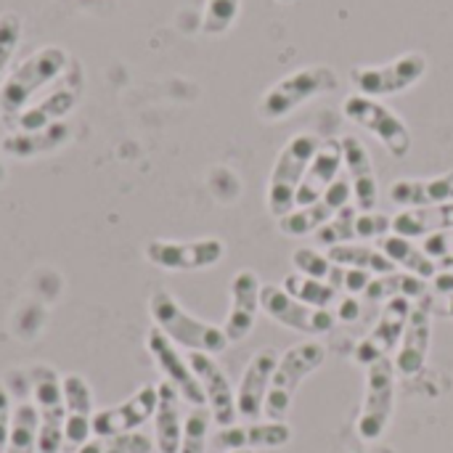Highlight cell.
<instances>
[{
    "instance_id": "6da1fadb",
    "label": "cell",
    "mask_w": 453,
    "mask_h": 453,
    "mask_svg": "<svg viewBox=\"0 0 453 453\" xmlns=\"http://www.w3.org/2000/svg\"><path fill=\"white\" fill-rule=\"evenodd\" d=\"M69 53L61 45H42L19 61L0 85V119L8 125L19 117L45 88H50L69 66Z\"/></svg>"
},
{
    "instance_id": "7a4b0ae2",
    "label": "cell",
    "mask_w": 453,
    "mask_h": 453,
    "mask_svg": "<svg viewBox=\"0 0 453 453\" xmlns=\"http://www.w3.org/2000/svg\"><path fill=\"white\" fill-rule=\"evenodd\" d=\"M149 313L154 326L178 348H186L188 353H207L218 356L231 342L223 332V326H215L210 321H202L191 316L167 289H157L149 297Z\"/></svg>"
},
{
    "instance_id": "3957f363",
    "label": "cell",
    "mask_w": 453,
    "mask_h": 453,
    "mask_svg": "<svg viewBox=\"0 0 453 453\" xmlns=\"http://www.w3.org/2000/svg\"><path fill=\"white\" fill-rule=\"evenodd\" d=\"M337 88H340V74L326 64H311L295 69L292 74L281 77L263 93V98L257 101V117L265 122L284 119L295 114L303 104L324 93H334Z\"/></svg>"
},
{
    "instance_id": "277c9868",
    "label": "cell",
    "mask_w": 453,
    "mask_h": 453,
    "mask_svg": "<svg viewBox=\"0 0 453 453\" xmlns=\"http://www.w3.org/2000/svg\"><path fill=\"white\" fill-rule=\"evenodd\" d=\"M321 141L313 133H297L292 135L284 149L279 151L271 178H268V191H265V204L273 218H284L297 207V188L305 178V170L319 151Z\"/></svg>"
},
{
    "instance_id": "5b68a950",
    "label": "cell",
    "mask_w": 453,
    "mask_h": 453,
    "mask_svg": "<svg viewBox=\"0 0 453 453\" xmlns=\"http://www.w3.org/2000/svg\"><path fill=\"white\" fill-rule=\"evenodd\" d=\"M326 361V348L321 342H300L295 348H289L284 356H279L273 380H271V390L265 398V409L263 414L271 422H284V417L292 409V401L300 390V385L316 372L321 369Z\"/></svg>"
},
{
    "instance_id": "8992f818",
    "label": "cell",
    "mask_w": 453,
    "mask_h": 453,
    "mask_svg": "<svg viewBox=\"0 0 453 453\" xmlns=\"http://www.w3.org/2000/svg\"><path fill=\"white\" fill-rule=\"evenodd\" d=\"M82 90H85V72L80 61L72 58L66 72L50 88H45V93L37 101H32L19 117H13L5 127L8 130H40L56 122H66V117L80 104Z\"/></svg>"
},
{
    "instance_id": "52a82bcc",
    "label": "cell",
    "mask_w": 453,
    "mask_h": 453,
    "mask_svg": "<svg viewBox=\"0 0 453 453\" xmlns=\"http://www.w3.org/2000/svg\"><path fill=\"white\" fill-rule=\"evenodd\" d=\"M27 388L35 398L40 417L37 427V453H61L64 443V393L61 374L48 364H35L24 372Z\"/></svg>"
},
{
    "instance_id": "ba28073f",
    "label": "cell",
    "mask_w": 453,
    "mask_h": 453,
    "mask_svg": "<svg viewBox=\"0 0 453 453\" xmlns=\"http://www.w3.org/2000/svg\"><path fill=\"white\" fill-rule=\"evenodd\" d=\"M427 56L419 50L401 53L398 58L388 64H364L350 69V82L361 96L369 98H385L411 90L425 74H427Z\"/></svg>"
},
{
    "instance_id": "9c48e42d",
    "label": "cell",
    "mask_w": 453,
    "mask_h": 453,
    "mask_svg": "<svg viewBox=\"0 0 453 453\" xmlns=\"http://www.w3.org/2000/svg\"><path fill=\"white\" fill-rule=\"evenodd\" d=\"M342 111L350 122H356L358 127L369 130L385 149L390 157L395 159H406L411 151V130L409 125L380 98H369L361 93H353L342 101Z\"/></svg>"
},
{
    "instance_id": "30bf717a",
    "label": "cell",
    "mask_w": 453,
    "mask_h": 453,
    "mask_svg": "<svg viewBox=\"0 0 453 453\" xmlns=\"http://www.w3.org/2000/svg\"><path fill=\"white\" fill-rule=\"evenodd\" d=\"M143 255L151 265L175 273H196L215 268L226 257V242L215 236L175 242V239H151L143 247Z\"/></svg>"
},
{
    "instance_id": "8fae6325",
    "label": "cell",
    "mask_w": 453,
    "mask_h": 453,
    "mask_svg": "<svg viewBox=\"0 0 453 453\" xmlns=\"http://www.w3.org/2000/svg\"><path fill=\"white\" fill-rule=\"evenodd\" d=\"M395 409V364L380 358L366 366V395L358 417V435L364 441H380L393 419Z\"/></svg>"
},
{
    "instance_id": "7c38bea8",
    "label": "cell",
    "mask_w": 453,
    "mask_h": 453,
    "mask_svg": "<svg viewBox=\"0 0 453 453\" xmlns=\"http://www.w3.org/2000/svg\"><path fill=\"white\" fill-rule=\"evenodd\" d=\"M260 308L276 324H281V326H287L292 332L308 334V337L326 334L337 324V319L329 311L311 308V305L295 300L292 295H287L281 289V284H263L260 287Z\"/></svg>"
},
{
    "instance_id": "4fadbf2b",
    "label": "cell",
    "mask_w": 453,
    "mask_h": 453,
    "mask_svg": "<svg viewBox=\"0 0 453 453\" xmlns=\"http://www.w3.org/2000/svg\"><path fill=\"white\" fill-rule=\"evenodd\" d=\"M146 350L154 358L157 369L162 372L165 382L173 385L178 390V395L186 403H191V409L194 406H207L204 393H202V385H199V380H196L188 358H183L178 353V345H173L157 326H151L149 334H146Z\"/></svg>"
},
{
    "instance_id": "5bb4252c",
    "label": "cell",
    "mask_w": 453,
    "mask_h": 453,
    "mask_svg": "<svg viewBox=\"0 0 453 453\" xmlns=\"http://www.w3.org/2000/svg\"><path fill=\"white\" fill-rule=\"evenodd\" d=\"M154 411H157V388L143 385L127 401L93 414V438L109 441L122 433H135L149 419H154Z\"/></svg>"
},
{
    "instance_id": "9a60e30c",
    "label": "cell",
    "mask_w": 453,
    "mask_h": 453,
    "mask_svg": "<svg viewBox=\"0 0 453 453\" xmlns=\"http://www.w3.org/2000/svg\"><path fill=\"white\" fill-rule=\"evenodd\" d=\"M430 342H433V297L425 295V297L414 300V305H411L409 324L401 337L398 356L393 361L395 372L401 377H417L427 364Z\"/></svg>"
},
{
    "instance_id": "2e32d148",
    "label": "cell",
    "mask_w": 453,
    "mask_h": 453,
    "mask_svg": "<svg viewBox=\"0 0 453 453\" xmlns=\"http://www.w3.org/2000/svg\"><path fill=\"white\" fill-rule=\"evenodd\" d=\"M188 364L202 385V393H204V401H207V409L212 414V422L218 427H231L236 425L239 419V411H236V393L231 388V380L228 374L220 369V364L215 361V356H207V353H188Z\"/></svg>"
},
{
    "instance_id": "e0dca14e",
    "label": "cell",
    "mask_w": 453,
    "mask_h": 453,
    "mask_svg": "<svg viewBox=\"0 0 453 453\" xmlns=\"http://www.w3.org/2000/svg\"><path fill=\"white\" fill-rule=\"evenodd\" d=\"M350 196H353V188H350L348 178H337L319 202L305 204V207H295L292 212H287L284 218H279V231L284 236H295V239L311 236L324 223H329L342 207H348V199Z\"/></svg>"
},
{
    "instance_id": "ac0fdd59",
    "label": "cell",
    "mask_w": 453,
    "mask_h": 453,
    "mask_svg": "<svg viewBox=\"0 0 453 453\" xmlns=\"http://www.w3.org/2000/svg\"><path fill=\"white\" fill-rule=\"evenodd\" d=\"M61 393H64V443L80 449L93 438V414H96L93 390L85 377L64 374Z\"/></svg>"
},
{
    "instance_id": "d6986e66",
    "label": "cell",
    "mask_w": 453,
    "mask_h": 453,
    "mask_svg": "<svg viewBox=\"0 0 453 453\" xmlns=\"http://www.w3.org/2000/svg\"><path fill=\"white\" fill-rule=\"evenodd\" d=\"M340 146H342V165L348 170V183L353 188L356 210L374 212L380 204V183L366 143L356 135H342Z\"/></svg>"
},
{
    "instance_id": "ffe728a7",
    "label": "cell",
    "mask_w": 453,
    "mask_h": 453,
    "mask_svg": "<svg viewBox=\"0 0 453 453\" xmlns=\"http://www.w3.org/2000/svg\"><path fill=\"white\" fill-rule=\"evenodd\" d=\"M260 279L255 271H236L234 281H231V308L223 324V332L228 337V342H244L255 324H257V313H260Z\"/></svg>"
},
{
    "instance_id": "44dd1931",
    "label": "cell",
    "mask_w": 453,
    "mask_h": 453,
    "mask_svg": "<svg viewBox=\"0 0 453 453\" xmlns=\"http://www.w3.org/2000/svg\"><path fill=\"white\" fill-rule=\"evenodd\" d=\"M276 364H279V353L273 348H263L250 358V364L242 374L239 390H236V411L242 419L255 422L257 417H263Z\"/></svg>"
},
{
    "instance_id": "7402d4cb",
    "label": "cell",
    "mask_w": 453,
    "mask_h": 453,
    "mask_svg": "<svg viewBox=\"0 0 453 453\" xmlns=\"http://www.w3.org/2000/svg\"><path fill=\"white\" fill-rule=\"evenodd\" d=\"M411 300L406 297H395V300H388L382 316H380V324L374 326V332L356 348V361L364 364V366H372L374 361L380 358H388V353L401 345V337L406 332V324H409V313H411Z\"/></svg>"
},
{
    "instance_id": "603a6c76",
    "label": "cell",
    "mask_w": 453,
    "mask_h": 453,
    "mask_svg": "<svg viewBox=\"0 0 453 453\" xmlns=\"http://www.w3.org/2000/svg\"><path fill=\"white\" fill-rule=\"evenodd\" d=\"M292 441V427L287 422H252L220 427L215 446L223 451H255V449H281Z\"/></svg>"
},
{
    "instance_id": "cb8c5ba5",
    "label": "cell",
    "mask_w": 453,
    "mask_h": 453,
    "mask_svg": "<svg viewBox=\"0 0 453 453\" xmlns=\"http://www.w3.org/2000/svg\"><path fill=\"white\" fill-rule=\"evenodd\" d=\"M340 170H342V146L340 141H321L319 151L313 154L308 170H305V178L297 188V207H305V204H313L319 202L326 188L340 178Z\"/></svg>"
},
{
    "instance_id": "d4e9b609",
    "label": "cell",
    "mask_w": 453,
    "mask_h": 453,
    "mask_svg": "<svg viewBox=\"0 0 453 453\" xmlns=\"http://www.w3.org/2000/svg\"><path fill=\"white\" fill-rule=\"evenodd\" d=\"M72 138L69 122H56L40 130H8V135L0 141V151L13 159H35L42 154H53L61 146H66Z\"/></svg>"
},
{
    "instance_id": "484cf974",
    "label": "cell",
    "mask_w": 453,
    "mask_h": 453,
    "mask_svg": "<svg viewBox=\"0 0 453 453\" xmlns=\"http://www.w3.org/2000/svg\"><path fill=\"white\" fill-rule=\"evenodd\" d=\"M390 199L403 210L453 202V170L435 178H401L390 186Z\"/></svg>"
},
{
    "instance_id": "4316f807",
    "label": "cell",
    "mask_w": 453,
    "mask_h": 453,
    "mask_svg": "<svg viewBox=\"0 0 453 453\" xmlns=\"http://www.w3.org/2000/svg\"><path fill=\"white\" fill-rule=\"evenodd\" d=\"M180 395L173 385H157V411H154V449L157 453H178L183 438V414Z\"/></svg>"
},
{
    "instance_id": "83f0119b",
    "label": "cell",
    "mask_w": 453,
    "mask_h": 453,
    "mask_svg": "<svg viewBox=\"0 0 453 453\" xmlns=\"http://www.w3.org/2000/svg\"><path fill=\"white\" fill-rule=\"evenodd\" d=\"M443 231H453V202L403 210L393 218V234L406 239H427Z\"/></svg>"
},
{
    "instance_id": "f1b7e54d",
    "label": "cell",
    "mask_w": 453,
    "mask_h": 453,
    "mask_svg": "<svg viewBox=\"0 0 453 453\" xmlns=\"http://www.w3.org/2000/svg\"><path fill=\"white\" fill-rule=\"evenodd\" d=\"M380 252H382L393 265H401V268H403L406 273H411V276H419V279H425V281H430V279L438 276L435 260H433L422 247H417L411 239H406V236H398V234L382 236Z\"/></svg>"
},
{
    "instance_id": "f546056e",
    "label": "cell",
    "mask_w": 453,
    "mask_h": 453,
    "mask_svg": "<svg viewBox=\"0 0 453 453\" xmlns=\"http://www.w3.org/2000/svg\"><path fill=\"white\" fill-rule=\"evenodd\" d=\"M329 260L342 265V268H358V271H366V273H374V276H385V273H393L395 265L374 247H366V244H337V247H329L326 250Z\"/></svg>"
},
{
    "instance_id": "4dcf8cb0",
    "label": "cell",
    "mask_w": 453,
    "mask_h": 453,
    "mask_svg": "<svg viewBox=\"0 0 453 453\" xmlns=\"http://www.w3.org/2000/svg\"><path fill=\"white\" fill-rule=\"evenodd\" d=\"M364 295L369 300H395V297L419 300V297L430 295V284L419 276L406 273V271H393V273L372 279V284Z\"/></svg>"
},
{
    "instance_id": "1f68e13d",
    "label": "cell",
    "mask_w": 453,
    "mask_h": 453,
    "mask_svg": "<svg viewBox=\"0 0 453 453\" xmlns=\"http://www.w3.org/2000/svg\"><path fill=\"white\" fill-rule=\"evenodd\" d=\"M292 265L297 268V273L311 276V279H319V281L334 287L337 292L345 287V273H348V268L332 263L329 255H321V252L313 250V247H297V250L292 252Z\"/></svg>"
},
{
    "instance_id": "d6a6232c",
    "label": "cell",
    "mask_w": 453,
    "mask_h": 453,
    "mask_svg": "<svg viewBox=\"0 0 453 453\" xmlns=\"http://www.w3.org/2000/svg\"><path fill=\"white\" fill-rule=\"evenodd\" d=\"M37 427H40V417L35 403H19L13 409L11 435L3 453H37Z\"/></svg>"
},
{
    "instance_id": "836d02e7",
    "label": "cell",
    "mask_w": 453,
    "mask_h": 453,
    "mask_svg": "<svg viewBox=\"0 0 453 453\" xmlns=\"http://www.w3.org/2000/svg\"><path fill=\"white\" fill-rule=\"evenodd\" d=\"M281 289L287 295H292L295 300L311 305V308H321V311H329V305L337 303V289L319 281V279H311V276H303V273H292L284 279Z\"/></svg>"
},
{
    "instance_id": "e575fe53",
    "label": "cell",
    "mask_w": 453,
    "mask_h": 453,
    "mask_svg": "<svg viewBox=\"0 0 453 453\" xmlns=\"http://www.w3.org/2000/svg\"><path fill=\"white\" fill-rule=\"evenodd\" d=\"M210 422L212 414L207 406H194L191 414L183 422V438L178 453H207V438H210Z\"/></svg>"
},
{
    "instance_id": "d590c367",
    "label": "cell",
    "mask_w": 453,
    "mask_h": 453,
    "mask_svg": "<svg viewBox=\"0 0 453 453\" xmlns=\"http://www.w3.org/2000/svg\"><path fill=\"white\" fill-rule=\"evenodd\" d=\"M356 218H358V210L356 207H342L329 223H324L313 236L321 247H337V244H348L353 236H356Z\"/></svg>"
},
{
    "instance_id": "8d00e7d4",
    "label": "cell",
    "mask_w": 453,
    "mask_h": 453,
    "mask_svg": "<svg viewBox=\"0 0 453 453\" xmlns=\"http://www.w3.org/2000/svg\"><path fill=\"white\" fill-rule=\"evenodd\" d=\"M242 11V0H207L204 3V16H202V32L204 35H226Z\"/></svg>"
},
{
    "instance_id": "74e56055",
    "label": "cell",
    "mask_w": 453,
    "mask_h": 453,
    "mask_svg": "<svg viewBox=\"0 0 453 453\" xmlns=\"http://www.w3.org/2000/svg\"><path fill=\"white\" fill-rule=\"evenodd\" d=\"M21 32H24V21L16 11H3L0 13V77L8 69V64L13 61L19 45H21Z\"/></svg>"
},
{
    "instance_id": "f35d334b",
    "label": "cell",
    "mask_w": 453,
    "mask_h": 453,
    "mask_svg": "<svg viewBox=\"0 0 453 453\" xmlns=\"http://www.w3.org/2000/svg\"><path fill=\"white\" fill-rule=\"evenodd\" d=\"M393 231V218L385 212H358L356 218V236L361 239H377Z\"/></svg>"
},
{
    "instance_id": "ab89813d",
    "label": "cell",
    "mask_w": 453,
    "mask_h": 453,
    "mask_svg": "<svg viewBox=\"0 0 453 453\" xmlns=\"http://www.w3.org/2000/svg\"><path fill=\"white\" fill-rule=\"evenodd\" d=\"M154 451V441L146 438L143 433H122L106 441L104 453H151Z\"/></svg>"
},
{
    "instance_id": "60d3db41",
    "label": "cell",
    "mask_w": 453,
    "mask_h": 453,
    "mask_svg": "<svg viewBox=\"0 0 453 453\" xmlns=\"http://www.w3.org/2000/svg\"><path fill=\"white\" fill-rule=\"evenodd\" d=\"M422 250L435 260H443V257H451L453 255V231H443V234H433L425 239Z\"/></svg>"
},
{
    "instance_id": "b9f144b4",
    "label": "cell",
    "mask_w": 453,
    "mask_h": 453,
    "mask_svg": "<svg viewBox=\"0 0 453 453\" xmlns=\"http://www.w3.org/2000/svg\"><path fill=\"white\" fill-rule=\"evenodd\" d=\"M11 422H13L11 393H8V388L0 385V453L5 451V443H8V435H11Z\"/></svg>"
},
{
    "instance_id": "7bdbcfd3",
    "label": "cell",
    "mask_w": 453,
    "mask_h": 453,
    "mask_svg": "<svg viewBox=\"0 0 453 453\" xmlns=\"http://www.w3.org/2000/svg\"><path fill=\"white\" fill-rule=\"evenodd\" d=\"M369 284H372V273L358 271V268H348V273H345V287H342V289H348L350 295H364V292L369 289Z\"/></svg>"
},
{
    "instance_id": "ee69618b",
    "label": "cell",
    "mask_w": 453,
    "mask_h": 453,
    "mask_svg": "<svg viewBox=\"0 0 453 453\" xmlns=\"http://www.w3.org/2000/svg\"><path fill=\"white\" fill-rule=\"evenodd\" d=\"M337 319H342V321H358V319H361V303H358L356 297L342 300V303H340Z\"/></svg>"
},
{
    "instance_id": "f6af8a7d",
    "label": "cell",
    "mask_w": 453,
    "mask_h": 453,
    "mask_svg": "<svg viewBox=\"0 0 453 453\" xmlns=\"http://www.w3.org/2000/svg\"><path fill=\"white\" fill-rule=\"evenodd\" d=\"M433 289L438 295H453V271H441L435 279H433Z\"/></svg>"
},
{
    "instance_id": "bcb514c9",
    "label": "cell",
    "mask_w": 453,
    "mask_h": 453,
    "mask_svg": "<svg viewBox=\"0 0 453 453\" xmlns=\"http://www.w3.org/2000/svg\"><path fill=\"white\" fill-rule=\"evenodd\" d=\"M106 449V441H101V438H90L88 443H82L80 449H74V453H104Z\"/></svg>"
},
{
    "instance_id": "7dc6e473",
    "label": "cell",
    "mask_w": 453,
    "mask_h": 453,
    "mask_svg": "<svg viewBox=\"0 0 453 453\" xmlns=\"http://www.w3.org/2000/svg\"><path fill=\"white\" fill-rule=\"evenodd\" d=\"M441 268H443V271H453V255L451 257H443V260H441Z\"/></svg>"
},
{
    "instance_id": "c3c4849f",
    "label": "cell",
    "mask_w": 453,
    "mask_h": 453,
    "mask_svg": "<svg viewBox=\"0 0 453 453\" xmlns=\"http://www.w3.org/2000/svg\"><path fill=\"white\" fill-rule=\"evenodd\" d=\"M446 313L453 319V295H449V305H446Z\"/></svg>"
},
{
    "instance_id": "681fc988",
    "label": "cell",
    "mask_w": 453,
    "mask_h": 453,
    "mask_svg": "<svg viewBox=\"0 0 453 453\" xmlns=\"http://www.w3.org/2000/svg\"><path fill=\"white\" fill-rule=\"evenodd\" d=\"M276 3H281V5H289V3H295V0H276Z\"/></svg>"
},
{
    "instance_id": "f907efd6",
    "label": "cell",
    "mask_w": 453,
    "mask_h": 453,
    "mask_svg": "<svg viewBox=\"0 0 453 453\" xmlns=\"http://www.w3.org/2000/svg\"><path fill=\"white\" fill-rule=\"evenodd\" d=\"M228 453H255V451H228Z\"/></svg>"
}]
</instances>
